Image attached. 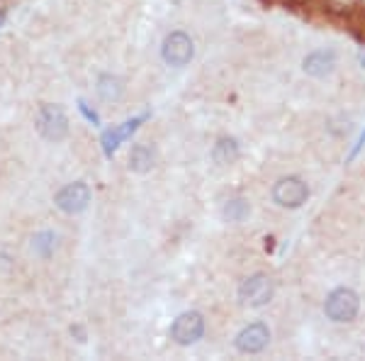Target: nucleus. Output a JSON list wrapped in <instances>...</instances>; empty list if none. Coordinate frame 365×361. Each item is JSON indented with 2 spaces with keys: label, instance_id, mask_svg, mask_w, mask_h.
<instances>
[{
  "label": "nucleus",
  "instance_id": "1",
  "mask_svg": "<svg viewBox=\"0 0 365 361\" xmlns=\"http://www.w3.org/2000/svg\"><path fill=\"white\" fill-rule=\"evenodd\" d=\"M37 132L47 142H61L69 134V118H66L64 108L54 105V103H42L35 118Z\"/></svg>",
  "mask_w": 365,
  "mask_h": 361
},
{
  "label": "nucleus",
  "instance_id": "2",
  "mask_svg": "<svg viewBox=\"0 0 365 361\" xmlns=\"http://www.w3.org/2000/svg\"><path fill=\"white\" fill-rule=\"evenodd\" d=\"M361 310V300L351 288H336L324 303V313L331 322H351Z\"/></svg>",
  "mask_w": 365,
  "mask_h": 361
},
{
  "label": "nucleus",
  "instance_id": "3",
  "mask_svg": "<svg viewBox=\"0 0 365 361\" xmlns=\"http://www.w3.org/2000/svg\"><path fill=\"white\" fill-rule=\"evenodd\" d=\"M273 293L275 286L270 281V276H265V273H253V276L243 278L239 286V298L248 308H263V305H268L273 300Z\"/></svg>",
  "mask_w": 365,
  "mask_h": 361
},
{
  "label": "nucleus",
  "instance_id": "4",
  "mask_svg": "<svg viewBox=\"0 0 365 361\" xmlns=\"http://www.w3.org/2000/svg\"><path fill=\"white\" fill-rule=\"evenodd\" d=\"M161 57L168 67H175V69L187 67V64L192 62V57H195V45H192L190 35H185V32H180V30L170 32V35L163 40Z\"/></svg>",
  "mask_w": 365,
  "mask_h": 361
},
{
  "label": "nucleus",
  "instance_id": "5",
  "mask_svg": "<svg viewBox=\"0 0 365 361\" xmlns=\"http://www.w3.org/2000/svg\"><path fill=\"white\" fill-rule=\"evenodd\" d=\"M91 198H93V193H91V188H88V183L74 180V183L64 185V188L54 195V203H57L59 210L66 212V215H81V212L91 205Z\"/></svg>",
  "mask_w": 365,
  "mask_h": 361
},
{
  "label": "nucleus",
  "instance_id": "6",
  "mask_svg": "<svg viewBox=\"0 0 365 361\" xmlns=\"http://www.w3.org/2000/svg\"><path fill=\"white\" fill-rule=\"evenodd\" d=\"M204 335V317L195 310L190 313H182L173 320L170 325V339L180 347H190V344L200 342Z\"/></svg>",
  "mask_w": 365,
  "mask_h": 361
},
{
  "label": "nucleus",
  "instance_id": "7",
  "mask_svg": "<svg viewBox=\"0 0 365 361\" xmlns=\"http://www.w3.org/2000/svg\"><path fill=\"white\" fill-rule=\"evenodd\" d=\"M307 198H309V188H307V183H304L302 178L283 176L280 180H275L273 200L280 207H290V210H295V207L307 203Z\"/></svg>",
  "mask_w": 365,
  "mask_h": 361
},
{
  "label": "nucleus",
  "instance_id": "8",
  "mask_svg": "<svg viewBox=\"0 0 365 361\" xmlns=\"http://www.w3.org/2000/svg\"><path fill=\"white\" fill-rule=\"evenodd\" d=\"M268 342H270L268 325H263V322H251V325L243 327L239 335H236L234 347L239 349L241 354H258L268 347Z\"/></svg>",
  "mask_w": 365,
  "mask_h": 361
},
{
  "label": "nucleus",
  "instance_id": "9",
  "mask_svg": "<svg viewBox=\"0 0 365 361\" xmlns=\"http://www.w3.org/2000/svg\"><path fill=\"white\" fill-rule=\"evenodd\" d=\"M146 120V115H139V118H132L127 122H122L120 127H112V130H105L103 132V151L105 156H112L115 151L120 149V144H124L132 134L139 130V125Z\"/></svg>",
  "mask_w": 365,
  "mask_h": 361
},
{
  "label": "nucleus",
  "instance_id": "10",
  "mask_svg": "<svg viewBox=\"0 0 365 361\" xmlns=\"http://www.w3.org/2000/svg\"><path fill=\"white\" fill-rule=\"evenodd\" d=\"M302 67H304V74L314 76V79H326V76H331L336 69V54L331 52V49H317V52L307 54Z\"/></svg>",
  "mask_w": 365,
  "mask_h": 361
},
{
  "label": "nucleus",
  "instance_id": "11",
  "mask_svg": "<svg viewBox=\"0 0 365 361\" xmlns=\"http://www.w3.org/2000/svg\"><path fill=\"white\" fill-rule=\"evenodd\" d=\"M127 161H129V171L146 173V171H151L153 164H156V149L149 144H134Z\"/></svg>",
  "mask_w": 365,
  "mask_h": 361
},
{
  "label": "nucleus",
  "instance_id": "12",
  "mask_svg": "<svg viewBox=\"0 0 365 361\" xmlns=\"http://www.w3.org/2000/svg\"><path fill=\"white\" fill-rule=\"evenodd\" d=\"M239 154H241L239 142H236L234 137H219L212 147V159H214V164H219V166H229V164H234L236 159H239Z\"/></svg>",
  "mask_w": 365,
  "mask_h": 361
},
{
  "label": "nucleus",
  "instance_id": "13",
  "mask_svg": "<svg viewBox=\"0 0 365 361\" xmlns=\"http://www.w3.org/2000/svg\"><path fill=\"white\" fill-rule=\"evenodd\" d=\"M95 91H98V96H100V101L117 103V101H122V96H124V84H122L120 76L103 74L100 79H98Z\"/></svg>",
  "mask_w": 365,
  "mask_h": 361
},
{
  "label": "nucleus",
  "instance_id": "14",
  "mask_svg": "<svg viewBox=\"0 0 365 361\" xmlns=\"http://www.w3.org/2000/svg\"><path fill=\"white\" fill-rule=\"evenodd\" d=\"M57 247H59V237L52 229H44V232H37L35 237H32V251H35L40 259H49V256L57 251Z\"/></svg>",
  "mask_w": 365,
  "mask_h": 361
},
{
  "label": "nucleus",
  "instance_id": "15",
  "mask_svg": "<svg viewBox=\"0 0 365 361\" xmlns=\"http://www.w3.org/2000/svg\"><path fill=\"white\" fill-rule=\"evenodd\" d=\"M248 215H251V203L246 198H231L222 207V217L226 222H234V225L243 222Z\"/></svg>",
  "mask_w": 365,
  "mask_h": 361
},
{
  "label": "nucleus",
  "instance_id": "16",
  "mask_svg": "<svg viewBox=\"0 0 365 361\" xmlns=\"http://www.w3.org/2000/svg\"><path fill=\"white\" fill-rule=\"evenodd\" d=\"M324 3L331 13H351L358 5V0H324Z\"/></svg>",
  "mask_w": 365,
  "mask_h": 361
},
{
  "label": "nucleus",
  "instance_id": "17",
  "mask_svg": "<svg viewBox=\"0 0 365 361\" xmlns=\"http://www.w3.org/2000/svg\"><path fill=\"white\" fill-rule=\"evenodd\" d=\"M79 110L83 113V118H86L88 122H93V125H100V118H98V113H95V110H91V108H88V103H86V101H79Z\"/></svg>",
  "mask_w": 365,
  "mask_h": 361
},
{
  "label": "nucleus",
  "instance_id": "18",
  "mask_svg": "<svg viewBox=\"0 0 365 361\" xmlns=\"http://www.w3.org/2000/svg\"><path fill=\"white\" fill-rule=\"evenodd\" d=\"M71 335H76V337H79V342H86V332H83V327H79V325H76V327H71Z\"/></svg>",
  "mask_w": 365,
  "mask_h": 361
}]
</instances>
